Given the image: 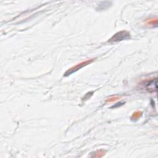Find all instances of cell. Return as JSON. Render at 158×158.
<instances>
[{
	"label": "cell",
	"instance_id": "6da1fadb",
	"mask_svg": "<svg viewBox=\"0 0 158 158\" xmlns=\"http://www.w3.org/2000/svg\"><path fill=\"white\" fill-rule=\"evenodd\" d=\"M130 38V33L127 31H121L115 33L110 40L109 42H117Z\"/></svg>",
	"mask_w": 158,
	"mask_h": 158
},
{
	"label": "cell",
	"instance_id": "7a4b0ae2",
	"mask_svg": "<svg viewBox=\"0 0 158 158\" xmlns=\"http://www.w3.org/2000/svg\"><path fill=\"white\" fill-rule=\"evenodd\" d=\"M93 60V59L87 60H85V61H84V62H81V63H80V64H77L76 65L73 66V67L69 69L64 73V76L66 77V76H68V75H69L73 73V72H75L76 71L78 70L79 69H81L82 67H83L87 65L88 64H90L91 62H92Z\"/></svg>",
	"mask_w": 158,
	"mask_h": 158
},
{
	"label": "cell",
	"instance_id": "3957f363",
	"mask_svg": "<svg viewBox=\"0 0 158 158\" xmlns=\"http://www.w3.org/2000/svg\"><path fill=\"white\" fill-rule=\"evenodd\" d=\"M146 88L148 90H151L152 91H156L157 90V78H155L154 80L149 81L146 85Z\"/></svg>",
	"mask_w": 158,
	"mask_h": 158
},
{
	"label": "cell",
	"instance_id": "277c9868",
	"mask_svg": "<svg viewBox=\"0 0 158 158\" xmlns=\"http://www.w3.org/2000/svg\"><path fill=\"white\" fill-rule=\"evenodd\" d=\"M139 112H135V113H134L133 114V116L134 117V118H138V117H139Z\"/></svg>",
	"mask_w": 158,
	"mask_h": 158
}]
</instances>
